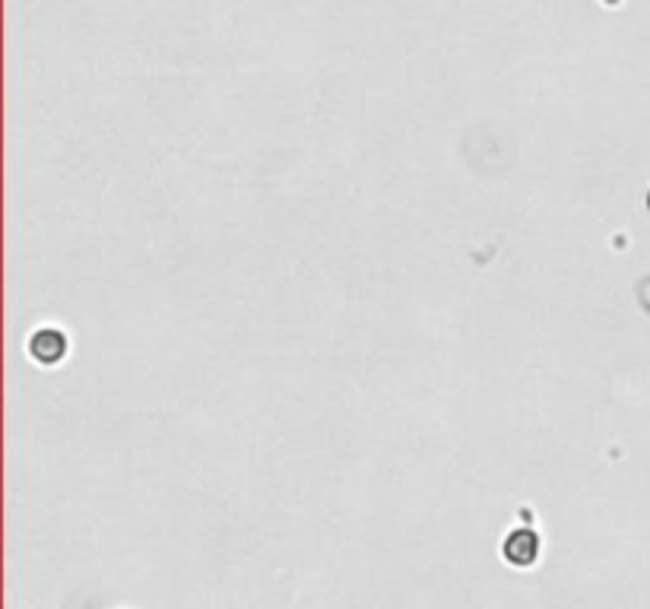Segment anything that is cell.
<instances>
[{"label":"cell","instance_id":"1","mask_svg":"<svg viewBox=\"0 0 650 609\" xmlns=\"http://www.w3.org/2000/svg\"><path fill=\"white\" fill-rule=\"evenodd\" d=\"M26 356L39 368H58L70 356V334L61 324H39L26 337Z\"/></svg>","mask_w":650,"mask_h":609},{"label":"cell","instance_id":"2","mask_svg":"<svg viewBox=\"0 0 650 609\" xmlns=\"http://www.w3.org/2000/svg\"><path fill=\"white\" fill-rule=\"evenodd\" d=\"M501 562L514 571H530L540 565L543 559V537L536 527H511L505 537H501Z\"/></svg>","mask_w":650,"mask_h":609}]
</instances>
